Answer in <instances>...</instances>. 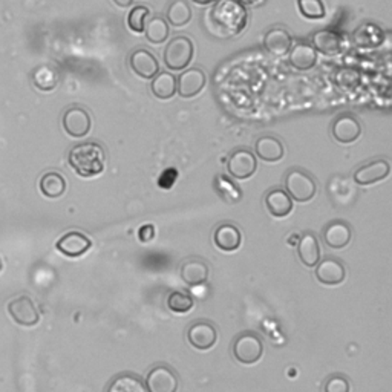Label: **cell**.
<instances>
[{"mask_svg": "<svg viewBox=\"0 0 392 392\" xmlns=\"http://www.w3.org/2000/svg\"><path fill=\"white\" fill-rule=\"evenodd\" d=\"M248 11L236 0H216L204 14L207 32L216 39L236 37L247 28Z\"/></svg>", "mask_w": 392, "mask_h": 392, "instance_id": "6da1fadb", "label": "cell"}, {"mask_svg": "<svg viewBox=\"0 0 392 392\" xmlns=\"http://www.w3.org/2000/svg\"><path fill=\"white\" fill-rule=\"evenodd\" d=\"M68 161L77 175L83 178H92L100 175L104 170L106 153H104L101 144L88 141L74 146L71 152H69Z\"/></svg>", "mask_w": 392, "mask_h": 392, "instance_id": "7a4b0ae2", "label": "cell"}, {"mask_svg": "<svg viewBox=\"0 0 392 392\" xmlns=\"http://www.w3.org/2000/svg\"><path fill=\"white\" fill-rule=\"evenodd\" d=\"M194 54H195L194 42L186 36H177L167 43V46H165L163 60H164V65L167 66L170 71L178 72V71H184V69L190 65Z\"/></svg>", "mask_w": 392, "mask_h": 392, "instance_id": "3957f363", "label": "cell"}, {"mask_svg": "<svg viewBox=\"0 0 392 392\" xmlns=\"http://www.w3.org/2000/svg\"><path fill=\"white\" fill-rule=\"evenodd\" d=\"M285 191L294 201L308 203L316 196V179L307 170L290 169L285 175Z\"/></svg>", "mask_w": 392, "mask_h": 392, "instance_id": "277c9868", "label": "cell"}, {"mask_svg": "<svg viewBox=\"0 0 392 392\" xmlns=\"http://www.w3.org/2000/svg\"><path fill=\"white\" fill-rule=\"evenodd\" d=\"M233 357L242 365H255L264 354V342L253 331H244L234 337Z\"/></svg>", "mask_w": 392, "mask_h": 392, "instance_id": "5b68a950", "label": "cell"}, {"mask_svg": "<svg viewBox=\"0 0 392 392\" xmlns=\"http://www.w3.org/2000/svg\"><path fill=\"white\" fill-rule=\"evenodd\" d=\"M146 389L147 392H177L179 386V377L177 371L169 365H155L147 372L146 377Z\"/></svg>", "mask_w": 392, "mask_h": 392, "instance_id": "8992f818", "label": "cell"}, {"mask_svg": "<svg viewBox=\"0 0 392 392\" xmlns=\"http://www.w3.org/2000/svg\"><path fill=\"white\" fill-rule=\"evenodd\" d=\"M8 315L20 327H36L40 322V312L28 296H19L8 303Z\"/></svg>", "mask_w": 392, "mask_h": 392, "instance_id": "52a82bcc", "label": "cell"}, {"mask_svg": "<svg viewBox=\"0 0 392 392\" xmlns=\"http://www.w3.org/2000/svg\"><path fill=\"white\" fill-rule=\"evenodd\" d=\"M62 125L65 132L72 138H83L91 132L92 118L89 112L80 106H71L65 110Z\"/></svg>", "mask_w": 392, "mask_h": 392, "instance_id": "ba28073f", "label": "cell"}, {"mask_svg": "<svg viewBox=\"0 0 392 392\" xmlns=\"http://www.w3.org/2000/svg\"><path fill=\"white\" fill-rule=\"evenodd\" d=\"M189 343L199 351H207L217 341V329L210 320L199 319L194 322L187 329Z\"/></svg>", "mask_w": 392, "mask_h": 392, "instance_id": "9c48e42d", "label": "cell"}, {"mask_svg": "<svg viewBox=\"0 0 392 392\" xmlns=\"http://www.w3.org/2000/svg\"><path fill=\"white\" fill-rule=\"evenodd\" d=\"M331 134L337 143L341 144H351L355 143L362 135V125L351 114H342L339 115L333 126H331Z\"/></svg>", "mask_w": 392, "mask_h": 392, "instance_id": "30bf717a", "label": "cell"}, {"mask_svg": "<svg viewBox=\"0 0 392 392\" xmlns=\"http://www.w3.org/2000/svg\"><path fill=\"white\" fill-rule=\"evenodd\" d=\"M258 169V160L253 152L247 149L234 151L227 163V170L233 178L236 179H248L255 175Z\"/></svg>", "mask_w": 392, "mask_h": 392, "instance_id": "8fae6325", "label": "cell"}, {"mask_svg": "<svg viewBox=\"0 0 392 392\" xmlns=\"http://www.w3.org/2000/svg\"><path fill=\"white\" fill-rule=\"evenodd\" d=\"M315 276L324 285H339L346 279V267L334 256H327L316 264Z\"/></svg>", "mask_w": 392, "mask_h": 392, "instance_id": "7c38bea8", "label": "cell"}, {"mask_svg": "<svg viewBox=\"0 0 392 392\" xmlns=\"http://www.w3.org/2000/svg\"><path fill=\"white\" fill-rule=\"evenodd\" d=\"M207 75L201 68H190L177 78V92L182 99H194L206 88Z\"/></svg>", "mask_w": 392, "mask_h": 392, "instance_id": "4fadbf2b", "label": "cell"}, {"mask_svg": "<svg viewBox=\"0 0 392 392\" xmlns=\"http://www.w3.org/2000/svg\"><path fill=\"white\" fill-rule=\"evenodd\" d=\"M129 66L138 77L144 78V80H151L160 72V62L151 51L144 48H138L130 54Z\"/></svg>", "mask_w": 392, "mask_h": 392, "instance_id": "5bb4252c", "label": "cell"}, {"mask_svg": "<svg viewBox=\"0 0 392 392\" xmlns=\"http://www.w3.org/2000/svg\"><path fill=\"white\" fill-rule=\"evenodd\" d=\"M391 164L386 160H374L360 165L354 172V181L359 186H371L389 177Z\"/></svg>", "mask_w": 392, "mask_h": 392, "instance_id": "9a60e30c", "label": "cell"}, {"mask_svg": "<svg viewBox=\"0 0 392 392\" xmlns=\"http://www.w3.org/2000/svg\"><path fill=\"white\" fill-rule=\"evenodd\" d=\"M92 246L91 239L82 232H68L56 244L57 250L66 258H80Z\"/></svg>", "mask_w": 392, "mask_h": 392, "instance_id": "2e32d148", "label": "cell"}, {"mask_svg": "<svg viewBox=\"0 0 392 392\" xmlns=\"http://www.w3.org/2000/svg\"><path fill=\"white\" fill-rule=\"evenodd\" d=\"M322 238L329 248H345L353 239V230L346 221L334 220L325 225Z\"/></svg>", "mask_w": 392, "mask_h": 392, "instance_id": "e0dca14e", "label": "cell"}, {"mask_svg": "<svg viewBox=\"0 0 392 392\" xmlns=\"http://www.w3.org/2000/svg\"><path fill=\"white\" fill-rule=\"evenodd\" d=\"M312 48L320 54L334 57L343 52V37L333 30H320L312 34Z\"/></svg>", "mask_w": 392, "mask_h": 392, "instance_id": "ac0fdd59", "label": "cell"}, {"mask_svg": "<svg viewBox=\"0 0 392 392\" xmlns=\"http://www.w3.org/2000/svg\"><path fill=\"white\" fill-rule=\"evenodd\" d=\"M208 273H210V268H208L206 260L199 258H189L179 267L182 282L189 286H199L206 284Z\"/></svg>", "mask_w": 392, "mask_h": 392, "instance_id": "d6986e66", "label": "cell"}, {"mask_svg": "<svg viewBox=\"0 0 392 392\" xmlns=\"http://www.w3.org/2000/svg\"><path fill=\"white\" fill-rule=\"evenodd\" d=\"M293 46V37L291 34L281 26H274V28L268 30L264 36V49L270 52L272 56L282 57L289 54Z\"/></svg>", "mask_w": 392, "mask_h": 392, "instance_id": "ffe728a7", "label": "cell"}, {"mask_svg": "<svg viewBox=\"0 0 392 392\" xmlns=\"http://www.w3.org/2000/svg\"><path fill=\"white\" fill-rule=\"evenodd\" d=\"M215 246L222 251H234L241 247L242 233L238 225L233 222H222L217 225L213 233Z\"/></svg>", "mask_w": 392, "mask_h": 392, "instance_id": "44dd1931", "label": "cell"}, {"mask_svg": "<svg viewBox=\"0 0 392 392\" xmlns=\"http://www.w3.org/2000/svg\"><path fill=\"white\" fill-rule=\"evenodd\" d=\"M255 153L258 155L259 160H264L267 163H276L284 158L285 147L279 138L273 135H263L256 139Z\"/></svg>", "mask_w": 392, "mask_h": 392, "instance_id": "7402d4cb", "label": "cell"}, {"mask_svg": "<svg viewBox=\"0 0 392 392\" xmlns=\"http://www.w3.org/2000/svg\"><path fill=\"white\" fill-rule=\"evenodd\" d=\"M317 63V52L307 42H299L290 49V65L298 71H310Z\"/></svg>", "mask_w": 392, "mask_h": 392, "instance_id": "603a6c76", "label": "cell"}, {"mask_svg": "<svg viewBox=\"0 0 392 392\" xmlns=\"http://www.w3.org/2000/svg\"><path fill=\"white\" fill-rule=\"evenodd\" d=\"M265 207L274 217H285L293 212V199L284 189H272L265 194Z\"/></svg>", "mask_w": 392, "mask_h": 392, "instance_id": "cb8c5ba5", "label": "cell"}, {"mask_svg": "<svg viewBox=\"0 0 392 392\" xmlns=\"http://www.w3.org/2000/svg\"><path fill=\"white\" fill-rule=\"evenodd\" d=\"M298 256L301 259V263L308 268H315L316 264L320 260L319 239L312 232L303 233L301 236L298 242Z\"/></svg>", "mask_w": 392, "mask_h": 392, "instance_id": "d4e9b609", "label": "cell"}, {"mask_svg": "<svg viewBox=\"0 0 392 392\" xmlns=\"http://www.w3.org/2000/svg\"><path fill=\"white\" fill-rule=\"evenodd\" d=\"M106 392H147L143 380L132 372L118 374L109 381Z\"/></svg>", "mask_w": 392, "mask_h": 392, "instance_id": "484cf974", "label": "cell"}, {"mask_svg": "<svg viewBox=\"0 0 392 392\" xmlns=\"http://www.w3.org/2000/svg\"><path fill=\"white\" fill-rule=\"evenodd\" d=\"M151 91L160 100L173 99L177 94V77L170 72H158L152 78Z\"/></svg>", "mask_w": 392, "mask_h": 392, "instance_id": "4316f807", "label": "cell"}, {"mask_svg": "<svg viewBox=\"0 0 392 392\" xmlns=\"http://www.w3.org/2000/svg\"><path fill=\"white\" fill-rule=\"evenodd\" d=\"M40 191L46 198H60L66 191V179L58 172H48L40 178Z\"/></svg>", "mask_w": 392, "mask_h": 392, "instance_id": "83f0119b", "label": "cell"}, {"mask_svg": "<svg viewBox=\"0 0 392 392\" xmlns=\"http://www.w3.org/2000/svg\"><path fill=\"white\" fill-rule=\"evenodd\" d=\"M191 20V10L186 0H173V2L167 6L165 11V22L169 26H175V28H181V26L189 25Z\"/></svg>", "mask_w": 392, "mask_h": 392, "instance_id": "f1b7e54d", "label": "cell"}, {"mask_svg": "<svg viewBox=\"0 0 392 392\" xmlns=\"http://www.w3.org/2000/svg\"><path fill=\"white\" fill-rule=\"evenodd\" d=\"M215 190L225 203L229 204H238L242 198V191L236 186V182H233L229 177L225 175H216L215 177Z\"/></svg>", "mask_w": 392, "mask_h": 392, "instance_id": "f546056e", "label": "cell"}, {"mask_svg": "<svg viewBox=\"0 0 392 392\" xmlns=\"http://www.w3.org/2000/svg\"><path fill=\"white\" fill-rule=\"evenodd\" d=\"M144 34H146V39L151 43H153V45H160V43H164L169 39L170 26L167 22H165V19H163V17H160V15H156V17H152V19L147 22L146 28H144Z\"/></svg>", "mask_w": 392, "mask_h": 392, "instance_id": "4dcf8cb0", "label": "cell"}, {"mask_svg": "<svg viewBox=\"0 0 392 392\" xmlns=\"http://www.w3.org/2000/svg\"><path fill=\"white\" fill-rule=\"evenodd\" d=\"M381 40H383V32L376 25H371V23L360 26V28L354 32V42L362 48L379 46Z\"/></svg>", "mask_w": 392, "mask_h": 392, "instance_id": "1f68e13d", "label": "cell"}, {"mask_svg": "<svg viewBox=\"0 0 392 392\" xmlns=\"http://www.w3.org/2000/svg\"><path fill=\"white\" fill-rule=\"evenodd\" d=\"M32 82L40 91H52L56 89L58 83V74L54 68L40 66L36 69V72H34Z\"/></svg>", "mask_w": 392, "mask_h": 392, "instance_id": "d6a6232c", "label": "cell"}, {"mask_svg": "<svg viewBox=\"0 0 392 392\" xmlns=\"http://www.w3.org/2000/svg\"><path fill=\"white\" fill-rule=\"evenodd\" d=\"M195 301L191 296L186 291H172L167 298V307L170 311L178 312V315H184L194 308Z\"/></svg>", "mask_w": 392, "mask_h": 392, "instance_id": "836d02e7", "label": "cell"}, {"mask_svg": "<svg viewBox=\"0 0 392 392\" xmlns=\"http://www.w3.org/2000/svg\"><path fill=\"white\" fill-rule=\"evenodd\" d=\"M298 8L305 19L310 20L324 19L327 14L325 4L322 0H298Z\"/></svg>", "mask_w": 392, "mask_h": 392, "instance_id": "e575fe53", "label": "cell"}, {"mask_svg": "<svg viewBox=\"0 0 392 392\" xmlns=\"http://www.w3.org/2000/svg\"><path fill=\"white\" fill-rule=\"evenodd\" d=\"M149 14H151V10L147 6H143V5L134 6L132 10H130L129 14H127V26H129V30L137 32V34L144 32L146 19H147V17H149Z\"/></svg>", "mask_w": 392, "mask_h": 392, "instance_id": "d590c367", "label": "cell"}, {"mask_svg": "<svg viewBox=\"0 0 392 392\" xmlns=\"http://www.w3.org/2000/svg\"><path fill=\"white\" fill-rule=\"evenodd\" d=\"M351 385L343 374H333L325 381L324 392H350Z\"/></svg>", "mask_w": 392, "mask_h": 392, "instance_id": "8d00e7d4", "label": "cell"}, {"mask_svg": "<svg viewBox=\"0 0 392 392\" xmlns=\"http://www.w3.org/2000/svg\"><path fill=\"white\" fill-rule=\"evenodd\" d=\"M177 178H178L177 169H165L158 179V186L163 189H170L173 184H175Z\"/></svg>", "mask_w": 392, "mask_h": 392, "instance_id": "74e56055", "label": "cell"}, {"mask_svg": "<svg viewBox=\"0 0 392 392\" xmlns=\"http://www.w3.org/2000/svg\"><path fill=\"white\" fill-rule=\"evenodd\" d=\"M138 238L141 242H151L155 238V227L152 224L143 225L141 229L138 230Z\"/></svg>", "mask_w": 392, "mask_h": 392, "instance_id": "f35d334b", "label": "cell"}, {"mask_svg": "<svg viewBox=\"0 0 392 392\" xmlns=\"http://www.w3.org/2000/svg\"><path fill=\"white\" fill-rule=\"evenodd\" d=\"M238 4L244 5V6H255V5H259V4H263L264 0H236Z\"/></svg>", "mask_w": 392, "mask_h": 392, "instance_id": "ab89813d", "label": "cell"}, {"mask_svg": "<svg viewBox=\"0 0 392 392\" xmlns=\"http://www.w3.org/2000/svg\"><path fill=\"white\" fill-rule=\"evenodd\" d=\"M115 5H118L120 8H127L134 4V0H112Z\"/></svg>", "mask_w": 392, "mask_h": 392, "instance_id": "60d3db41", "label": "cell"}, {"mask_svg": "<svg viewBox=\"0 0 392 392\" xmlns=\"http://www.w3.org/2000/svg\"><path fill=\"white\" fill-rule=\"evenodd\" d=\"M191 2L196 5H210V4L216 2V0H191Z\"/></svg>", "mask_w": 392, "mask_h": 392, "instance_id": "b9f144b4", "label": "cell"}, {"mask_svg": "<svg viewBox=\"0 0 392 392\" xmlns=\"http://www.w3.org/2000/svg\"><path fill=\"white\" fill-rule=\"evenodd\" d=\"M4 268V263H2V259H0V270Z\"/></svg>", "mask_w": 392, "mask_h": 392, "instance_id": "7bdbcfd3", "label": "cell"}]
</instances>
